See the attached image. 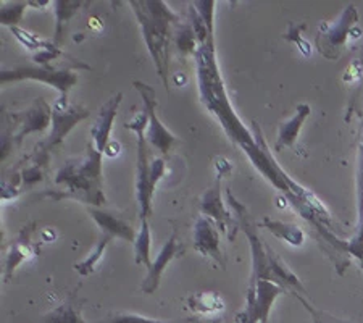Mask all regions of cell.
Instances as JSON below:
<instances>
[{
  "label": "cell",
  "instance_id": "6da1fadb",
  "mask_svg": "<svg viewBox=\"0 0 363 323\" xmlns=\"http://www.w3.org/2000/svg\"><path fill=\"white\" fill-rule=\"evenodd\" d=\"M136 11L139 23L144 29V38L154 57L157 70L162 76L163 83L168 86V45H169V28L174 21V15L163 2H131Z\"/></svg>",
  "mask_w": 363,
  "mask_h": 323
},
{
  "label": "cell",
  "instance_id": "7a4b0ae2",
  "mask_svg": "<svg viewBox=\"0 0 363 323\" xmlns=\"http://www.w3.org/2000/svg\"><path fill=\"white\" fill-rule=\"evenodd\" d=\"M149 125L147 111L140 110L133 121L126 123V128L138 134V197L140 205V219L147 220L150 212V199L154 192L150 180V163L147 158V146H145V126Z\"/></svg>",
  "mask_w": 363,
  "mask_h": 323
},
{
  "label": "cell",
  "instance_id": "3957f363",
  "mask_svg": "<svg viewBox=\"0 0 363 323\" xmlns=\"http://www.w3.org/2000/svg\"><path fill=\"white\" fill-rule=\"evenodd\" d=\"M136 86V89L143 94V99H144V105H145V111H147L149 115V131H147V141L152 144L155 146L157 149H160L163 154H167V152L172 149V146L174 144V141L177 138L173 136L172 133L168 131V129L162 125V121L157 119L155 115V109H157V99H155V92L152 89L150 86L147 84H143L136 81L134 83Z\"/></svg>",
  "mask_w": 363,
  "mask_h": 323
},
{
  "label": "cell",
  "instance_id": "277c9868",
  "mask_svg": "<svg viewBox=\"0 0 363 323\" xmlns=\"http://www.w3.org/2000/svg\"><path fill=\"white\" fill-rule=\"evenodd\" d=\"M87 115L89 114H87L86 110L68 109L67 97H60V101L55 104L54 115H52V120H54V133L50 134V138L45 141L44 146L52 148V146L62 143V139L67 136L69 129H72L79 120L86 119Z\"/></svg>",
  "mask_w": 363,
  "mask_h": 323
},
{
  "label": "cell",
  "instance_id": "5b68a950",
  "mask_svg": "<svg viewBox=\"0 0 363 323\" xmlns=\"http://www.w3.org/2000/svg\"><path fill=\"white\" fill-rule=\"evenodd\" d=\"M15 78H18V80L20 78H34V80L45 81V83H49L52 86H57L63 94L62 97H65L67 91L76 83L78 76L72 72H54V70H43V68H18V70H15V73H11V72L2 73V81H10Z\"/></svg>",
  "mask_w": 363,
  "mask_h": 323
},
{
  "label": "cell",
  "instance_id": "8992f818",
  "mask_svg": "<svg viewBox=\"0 0 363 323\" xmlns=\"http://www.w3.org/2000/svg\"><path fill=\"white\" fill-rule=\"evenodd\" d=\"M121 99H123L121 92L116 94L113 99H110V101L102 107L101 114L97 116V121L94 123V128L91 131L94 146H96V150L101 152V154L107 149L108 146V136H110V131H112L113 120L116 116V110H118L121 104Z\"/></svg>",
  "mask_w": 363,
  "mask_h": 323
},
{
  "label": "cell",
  "instance_id": "52a82bcc",
  "mask_svg": "<svg viewBox=\"0 0 363 323\" xmlns=\"http://www.w3.org/2000/svg\"><path fill=\"white\" fill-rule=\"evenodd\" d=\"M177 252H178L177 234H173V236L168 239V243L162 248L159 257H157V261L152 263V267L149 268V275H147V278H145L144 286H143L145 292H154L157 290L162 272L167 268V263L172 261L174 256H177Z\"/></svg>",
  "mask_w": 363,
  "mask_h": 323
},
{
  "label": "cell",
  "instance_id": "ba28073f",
  "mask_svg": "<svg viewBox=\"0 0 363 323\" xmlns=\"http://www.w3.org/2000/svg\"><path fill=\"white\" fill-rule=\"evenodd\" d=\"M196 249L205 256H212L220 263L223 262L218 249V233L207 219H201L196 225Z\"/></svg>",
  "mask_w": 363,
  "mask_h": 323
},
{
  "label": "cell",
  "instance_id": "9c48e42d",
  "mask_svg": "<svg viewBox=\"0 0 363 323\" xmlns=\"http://www.w3.org/2000/svg\"><path fill=\"white\" fill-rule=\"evenodd\" d=\"M91 215L92 219L97 221V225L102 228L104 234H108V236L112 238L120 236L123 239L130 241V243L136 241L134 239V231L126 225L125 221L120 220L118 217H115L108 212H102V210H97V209H91Z\"/></svg>",
  "mask_w": 363,
  "mask_h": 323
},
{
  "label": "cell",
  "instance_id": "30bf717a",
  "mask_svg": "<svg viewBox=\"0 0 363 323\" xmlns=\"http://www.w3.org/2000/svg\"><path fill=\"white\" fill-rule=\"evenodd\" d=\"M20 119H23V129L20 133V138H23V134L31 133V131H44L49 125L50 115H49V109L45 107L44 102H38V107L31 109L26 114L18 115Z\"/></svg>",
  "mask_w": 363,
  "mask_h": 323
},
{
  "label": "cell",
  "instance_id": "8fae6325",
  "mask_svg": "<svg viewBox=\"0 0 363 323\" xmlns=\"http://www.w3.org/2000/svg\"><path fill=\"white\" fill-rule=\"evenodd\" d=\"M201 209H202L203 214L213 217L215 220H218L221 223H226V225H228V223H231L230 214L225 212L223 202H221V192H220L218 181H216V185L212 187V190L205 194V197L202 199Z\"/></svg>",
  "mask_w": 363,
  "mask_h": 323
},
{
  "label": "cell",
  "instance_id": "7c38bea8",
  "mask_svg": "<svg viewBox=\"0 0 363 323\" xmlns=\"http://www.w3.org/2000/svg\"><path fill=\"white\" fill-rule=\"evenodd\" d=\"M310 114V109L308 105H301V107L297 109V114L296 116H292L289 121H286L283 128H281L279 131V141L277 144V148L281 149L284 148V146H291L294 143L297 134H298V129H301L303 120H306V116Z\"/></svg>",
  "mask_w": 363,
  "mask_h": 323
},
{
  "label": "cell",
  "instance_id": "4fadbf2b",
  "mask_svg": "<svg viewBox=\"0 0 363 323\" xmlns=\"http://www.w3.org/2000/svg\"><path fill=\"white\" fill-rule=\"evenodd\" d=\"M189 305L194 312L199 314H216L225 307L221 297L218 295H213V292H201V295L191 297Z\"/></svg>",
  "mask_w": 363,
  "mask_h": 323
},
{
  "label": "cell",
  "instance_id": "5bb4252c",
  "mask_svg": "<svg viewBox=\"0 0 363 323\" xmlns=\"http://www.w3.org/2000/svg\"><path fill=\"white\" fill-rule=\"evenodd\" d=\"M134 246H136V263H144L145 267L150 268V230L147 220H143V225H140V231L136 241H134Z\"/></svg>",
  "mask_w": 363,
  "mask_h": 323
},
{
  "label": "cell",
  "instance_id": "9a60e30c",
  "mask_svg": "<svg viewBox=\"0 0 363 323\" xmlns=\"http://www.w3.org/2000/svg\"><path fill=\"white\" fill-rule=\"evenodd\" d=\"M110 241H112V236H108V234H104L101 241H99L96 251H92V254L87 257L84 262L78 263V265H76V270H78L81 275H91L94 272V268H96V265L99 263V261L102 258L104 251H105V248H107V244L110 243Z\"/></svg>",
  "mask_w": 363,
  "mask_h": 323
},
{
  "label": "cell",
  "instance_id": "2e32d148",
  "mask_svg": "<svg viewBox=\"0 0 363 323\" xmlns=\"http://www.w3.org/2000/svg\"><path fill=\"white\" fill-rule=\"evenodd\" d=\"M45 323H84L79 314L76 312L72 302L62 304L54 312L45 317Z\"/></svg>",
  "mask_w": 363,
  "mask_h": 323
},
{
  "label": "cell",
  "instance_id": "e0dca14e",
  "mask_svg": "<svg viewBox=\"0 0 363 323\" xmlns=\"http://www.w3.org/2000/svg\"><path fill=\"white\" fill-rule=\"evenodd\" d=\"M265 225L267 228H270L274 234H278V236L289 241L291 244L294 246L302 244V231H298L294 225H281L278 221H270V220H265Z\"/></svg>",
  "mask_w": 363,
  "mask_h": 323
},
{
  "label": "cell",
  "instance_id": "ac0fdd59",
  "mask_svg": "<svg viewBox=\"0 0 363 323\" xmlns=\"http://www.w3.org/2000/svg\"><path fill=\"white\" fill-rule=\"evenodd\" d=\"M33 252V248L31 244H26V243H18L15 246L13 249H11V252L9 254V258H7V273L10 275L13 270L20 265V262L23 261V258H28L29 256H31Z\"/></svg>",
  "mask_w": 363,
  "mask_h": 323
},
{
  "label": "cell",
  "instance_id": "d6986e66",
  "mask_svg": "<svg viewBox=\"0 0 363 323\" xmlns=\"http://www.w3.org/2000/svg\"><path fill=\"white\" fill-rule=\"evenodd\" d=\"M11 31H13L15 36L18 38L26 47H29V49H44V50L54 49V45H50L49 43H45V40H43L38 36H33V34L23 31V29H20V28L11 26Z\"/></svg>",
  "mask_w": 363,
  "mask_h": 323
},
{
  "label": "cell",
  "instance_id": "ffe728a7",
  "mask_svg": "<svg viewBox=\"0 0 363 323\" xmlns=\"http://www.w3.org/2000/svg\"><path fill=\"white\" fill-rule=\"evenodd\" d=\"M194 31L191 28H184L183 31L178 34L177 43L179 45L181 50H192L196 47V36Z\"/></svg>",
  "mask_w": 363,
  "mask_h": 323
},
{
  "label": "cell",
  "instance_id": "44dd1931",
  "mask_svg": "<svg viewBox=\"0 0 363 323\" xmlns=\"http://www.w3.org/2000/svg\"><path fill=\"white\" fill-rule=\"evenodd\" d=\"M104 323H159V322L152 320V319H145V317H140V315L120 314V315H113L108 322H104Z\"/></svg>",
  "mask_w": 363,
  "mask_h": 323
},
{
  "label": "cell",
  "instance_id": "7402d4cb",
  "mask_svg": "<svg viewBox=\"0 0 363 323\" xmlns=\"http://www.w3.org/2000/svg\"><path fill=\"white\" fill-rule=\"evenodd\" d=\"M25 7H23V4L16 5V7H2V21L5 23V25H9V23L11 21H18L21 13H16V10H23Z\"/></svg>",
  "mask_w": 363,
  "mask_h": 323
},
{
  "label": "cell",
  "instance_id": "603a6c76",
  "mask_svg": "<svg viewBox=\"0 0 363 323\" xmlns=\"http://www.w3.org/2000/svg\"><path fill=\"white\" fill-rule=\"evenodd\" d=\"M306 307L310 310V314L313 315V320H315V323H326V320H325V319H321V315H320L318 312H315L313 309H310V305H308V304H306Z\"/></svg>",
  "mask_w": 363,
  "mask_h": 323
}]
</instances>
